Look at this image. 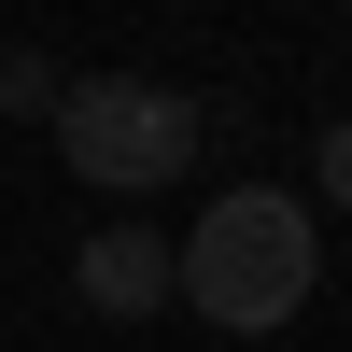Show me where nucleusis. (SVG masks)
Instances as JSON below:
<instances>
[{
  "label": "nucleus",
  "mask_w": 352,
  "mask_h": 352,
  "mask_svg": "<svg viewBox=\"0 0 352 352\" xmlns=\"http://www.w3.org/2000/svg\"><path fill=\"white\" fill-rule=\"evenodd\" d=\"M310 282H324V226H310V197H282V184H226L212 212L184 226V296L212 310L226 338L296 324Z\"/></svg>",
  "instance_id": "1"
},
{
  "label": "nucleus",
  "mask_w": 352,
  "mask_h": 352,
  "mask_svg": "<svg viewBox=\"0 0 352 352\" xmlns=\"http://www.w3.org/2000/svg\"><path fill=\"white\" fill-rule=\"evenodd\" d=\"M197 127H212V113H197L184 85H155V71H71V99H56V155H71V184H99V197L184 184Z\"/></svg>",
  "instance_id": "2"
},
{
  "label": "nucleus",
  "mask_w": 352,
  "mask_h": 352,
  "mask_svg": "<svg viewBox=\"0 0 352 352\" xmlns=\"http://www.w3.org/2000/svg\"><path fill=\"white\" fill-rule=\"evenodd\" d=\"M71 296H85V310H113V324H141V310L184 296V240H155V226H85Z\"/></svg>",
  "instance_id": "3"
},
{
  "label": "nucleus",
  "mask_w": 352,
  "mask_h": 352,
  "mask_svg": "<svg viewBox=\"0 0 352 352\" xmlns=\"http://www.w3.org/2000/svg\"><path fill=\"white\" fill-rule=\"evenodd\" d=\"M56 99H71V71H56V56H0V113H43V127H56Z\"/></svg>",
  "instance_id": "4"
},
{
  "label": "nucleus",
  "mask_w": 352,
  "mask_h": 352,
  "mask_svg": "<svg viewBox=\"0 0 352 352\" xmlns=\"http://www.w3.org/2000/svg\"><path fill=\"white\" fill-rule=\"evenodd\" d=\"M310 169H324V197L352 212V113H324V155H310Z\"/></svg>",
  "instance_id": "5"
}]
</instances>
